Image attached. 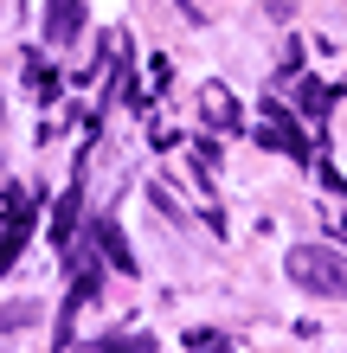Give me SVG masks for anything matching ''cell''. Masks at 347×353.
<instances>
[{
  "label": "cell",
  "mask_w": 347,
  "mask_h": 353,
  "mask_svg": "<svg viewBox=\"0 0 347 353\" xmlns=\"http://www.w3.org/2000/svg\"><path fill=\"white\" fill-rule=\"evenodd\" d=\"M296 289H309V296H328V302H347V257L328 251V244H296L290 257H283Z\"/></svg>",
  "instance_id": "1"
},
{
  "label": "cell",
  "mask_w": 347,
  "mask_h": 353,
  "mask_svg": "<svg viewBox=\"0 0 347 353\" xmlns=\"http://www.w3.org/2000/svg\"><path fill=\"white\" fill-rule=\"evenodd\" d=\"M46 39L52 46H77L84 39V0H46Z\"/></svg>",
  "instance_id": "2"
},
{
  "label": "cell",
  "mask_w": 347,
  "mask_h": 353,
  "mask_svg": "<svg viewBox=\"0 0 347 353\" xmlns=\"http://www.w3.org/2000/svg\"><path fill=\"white\" fill-rule=\"evenodd\" d=\"M77 212H84V186H71V193L58 199V212H52V244H58V251H71V232H77Z\"/></svg>",
  "instance_id": "3"
},
{
  "label": "cell",
  "mask_w": 347,
  "mask_h": 353,
  "mask_svg": "<svg viewBox=\"0 0 347 353\" xmlns=\"http://www.w3.org/2000/svg\"><path fill=\"white\" fill-rule=\"evenodd\" d=\"M97 251H103L122 276H135V251L122 244V232H116V219H97Z\"/></svg>",
  "instance_id": "4"
},
{
  "label": "cell",
  "mask_w": 347,
  "mask_h": 353,
  "mask_svg": "<svg viewBox=\"0 0 347 353\" xmlns=\"http://www.w3.org/2000/svg\"><path fill=\"white\" fill-rule=\"evenodd\" d=\"M206 116L219 122V129H232V122H238V110H232V97H226V90H206Z\"/></svg>",
  "instance_id": "5"
},
{
  "label": "cell",
  "mask_w": 347,
  "mask_h": 353,
  "mask_svg": "<svg viewBox=\"0 0 347 353\" xmlns=\"http://www.w3.org/2000/svg\"><path fill=\"white\" fill-rule=\"evenodd\" d=\"M103 353H155V341H148V334H110Z\"/></svg>",
  "instance_id": "6"
},
{
  "label": "cell",
  "mask_w": 347,
  "mask_h": 353,
  "mask_svg": "<svg viewBox=\"0 0 347 353\" xmlns=\"http://www.w3.org/2000/svg\"><path fill=\"white\" fill-rule=\"evenodd\" d=\"M302 110H309V116L328 110V90H321V77H302Z\"/></svg>",
  "instance_id": "7"
},
{
  "label": "cell",
  "mask_w": 347,
  "mask_h": 353,
  "mask_svg": "<svg viewBox=\"0 0 347 353\" xmlns=\"http://www.w3.org/2000/svg\"><path fill=\"white\" fill-rule=\"evenodd\" d=\"M193 353H226V334H187Z\"/></svg>",
  "instance_id": "8"
},
{
  "label": "cell",
  "mask_w": 347,
  "mask_h": 353,
  "mask_svg": "<svg viewBox=\"0 0 347 353\" xmlns=\"http://www.w3.org/2000/svg\"><path fill=\"white\" fill-rule=\"evenodd\" d=\"M26 321H32V308H26V302H19V308H0V327H26Z\"/></svg>",
  "instance_id": "9"
}]
</instances>
